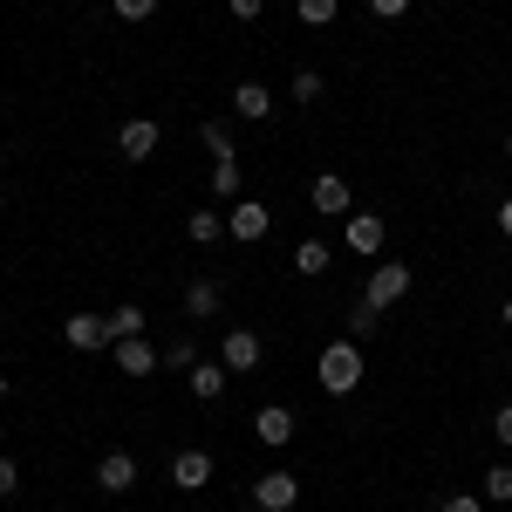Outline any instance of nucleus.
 Returning a JSON list of instances; mask_svg holds the SVG:
<instances>
[{"mask_svg":"<svg viewBox=\"0 0 512 512\" xmlns=\"http://www.w3.org/2000/svg\"><path fill=\"white\" fill-rule=\"evenodd\" d=\"M315 376H321V390H328V396H349L355 383H362V355H355V342H328Z\"/></svg>","mask_w":512,"mask_h":512,"instance_id":"nucleus-1","label":"nucleus"},{"mask_svg":"<svg viewBox=\"0 0 512 512\" xmlns=\"http://www.w3.org/2000/svg\"><path fill=\"white\" fill-rule=\"evenodd\" d=\"M294 499H301V478L294 472H260L253 478V506L260 512H294Z\"/></svg>","mask_w":512,"mask_h":512,"instance_id":"nucleus-2","label":"nucleus"},{"mask_svg":"<svg viewBox=\"0 0 512 512\" xmlns=\"http://www.w3.org/2000/svg\"><path fill=\"white\" fill-rule=\"evenodd\" d=\"M403 294H410V267H403V260H383V267L369 274V301H376V308H396Z\"/></svg>","mask_w":512,"mask_h":512,"instance_id":"nucleus-3","label":"nucleus"},{"mask_svg":"<svg viewBox=\"0 0 512 512\" xmlns=\"http://www.w3.org/2000/svg\"><path fill=\"white\" fill-rule=\"evenodd\" d=\"M62 342L82 349V355H89V349H110V321H103V315H69V321H62Z\"/></svg>","mask_w":512,"mask_h":512,"instance_id":"nucleus-4","label":"nucleus"},{"mask_svg":"<svg viewBox=\"0 0 512 512\" xmlns=\"http://www.w3.org/2000/svg\"><path fill=\"white\" fill-rule=\"evenodd\" d=\"M171 485H178V492H198V485H212V451H178V458H171Z\"/></svg>","mask_w":512,"mask_h":512,"instance_id":"nucleus-5","label":"nucleus"},{"mask_svg":"<svg viewBox=\"0 0 512 512\" xmlns=\"http://www.w3.org/2000/svg\"><path fill=\"white\" fill-rule=\"evenodd\" d=\"M117 151H123L130 164H144L151 151H158V123H151V117H130V123L117 130Z\"/></svg>","mask_w":512,"mask_h":512,"instance_id":"nucleus-6","label":"nucleus"},{"mask_svg":"<svg viewBox=\"0 0 512 512\" xmlns=\"http://www.w3.org/2000/svg\"><path fill=\"white\" fill-rule=\"evenodd\" d=\"M219 362L239 369V376H246V369H260V335H253V328H233V335L219 342Z\"/></svg>","mask_w":512,"mask_h":512,"instance_id":"nucleus-7","label":"nucleus"},{"mask_svg":"<svg viewBox=\"0 0 512 512\" xmlns=\"http://www.w3.org/2000/svg\"><path fill=\"white\" fill-rule=\"evenodd\" d=\"M267 226H274V212H267V205H233V219H226V233H233L239 246L267 239Z\"/></svg>","mask_w":512,"mask_h":512,"instance_id":"nucleus-8","label":"nucleus"},{"mask_svg":"<svg viewBox=\"0 0 512 512\" xmlns=\"http://www.w3.org/2000/svg\"><path fill=\"white\" fill-rule=\"evenodd\" d=\"M315 212H328V219H349V178H335V171H321L315 178Z\"/></svg>","mask_w":512,"mask_h":512,"instance_id":"nucleus-9","label":"nucleus"},{"mask_svg":"<svg viewBox=\"0 0 512 512\" xmlns=\"http://www.w3.org/2000/svg\"><path fill=\"white\" fill-rule=\"evenodd\" d=\"M110 349H117V369H123V376H151V369H158V349H151L144 335H130V342H110Z\"/></svg>","mask_w":512,"mask_h":512,"instance_id":"nucleus-10","label":"nucleus"},{"mask_svg":"<svg viewBox=\"0 0 512 512\" xmlns=\"http://www.w3.org/2000/svg\"><path fill=\"white\" fill-rule=\"evenodd\" d=\"M185 383H192L198 403H219V396H226V362H192V369H185Z\"/></svg>","mask_w":512,"mask_h":512,"instance_id":"nucleus-11","label":"nucleus"},{"mask_svg":"<svg viewBox=\"0 0 512 512\" xmlns=\"http://www.w3.org/2000/svg\"><path fill=\"white\" fill-rule=\"evenodd\" d=\"M253 431H260V444H294V410H287V403H267V410L253 417Z\"/></svg>","mask_w":512,"mask_h":512,"instance_id":"nucleus-12","label":"nucleus"},{"mask_svg":"<svg viewBox=\"0 0 512 512\" xmlns=\"http://www.w3.org/2000/svg\"><path fill=\"white\" fill-rule=\"evenodd\" d=\"M96 485H103V492H130V485H137V458H130V451H110V458L96 465Z\"/></svg>","mask_w":512,"mask_h":512,"instance_id":"nucleus-13","label":"nucleus"},{"mask_svg":"<svg viewBox=\"0 0 512 512\" xmlns=\"http://www.w3.org/2000/svg\"><path fill=\"white\" fill-rule=\"evenodd\" d=\"M233 110H239L246 123L274 117V89H260V82H239V89H233Z\"/></svg>","mask_w":512,"mask_h":512,"instance_id":"nucleus-14","label":"nucleus"},{"mask_svg":"<svg viewBox=\"0 0 512 512\" xmlns=\"http://www.w3.org/2000/svg\"><path fill=\"white\" fill-rule=\"evenodd\" d=\"M328 267H335V253H328L321 239H301V246H294V274L301 280H321Z\"/></svg>","mask_w":512,"mask_h":512,"instance_id":"nucleus-15","label":"nucleus"},{"mask_svg":"<svg viewBox=\"0 0 512 512\" xmlns=\"http://www.w3.org/2000/svg\"><path fill=\"white\" fill-rule=\"evenodd\" d=\"M349 246L355 253H376V246H383V219H376V212H355L349 219Z\"/></svg>","mask_w":512,"mask_h":512,"instance_id":"nucleus-16","label":"nucleus"},{"mask_svg":"<svg viewBox=\"0 0 512 512\" xmlns=\"http://www.w3.org/2000/svg\"><path fill=\"white\" fill-rule=\"evenodd\" d=\"M185 308L192 315H219V280H192L185 287Z\"/></svg>","mask_w":512,"mask_h":512,"instance_id":"nucleus-17","label":"nucleus"},{"mask_svg":"<svg viewBox=\"0 0 512 512\" xmlns=\"http://www.w3.org/2000/svg\"><path fill=\"white\" fill-rule=\"evenodd\" d=\"M185 233H192V246H212V239L226 233V219H219V212H192V219H185Z\"/></svg>","mask_w":512,"mask_h":512,"instance_id":"nucleus-18","label":"nucleus"},{"mask_svg":"<svg viewBox=\"0 0 512 512\" xmlns=\"http://www.w3.org/2000/svg\"><path fill=\"white\" fill-rule=\"evenodd\" d=\"M478 499H492V506H512V465H492L485 472V492Z\"/></svg>","mask_w":512,"mask_h":512,"instance_id":"nucleus-19","label":"nucleus"},{"mask_svg":"<svg viewBox=\"0 0 512 512\" xmlns=\"http://www.w3.org/2000/svg\"><path fill=\"white\" fill-rule=\"evenodd\" d=\"M110 321V342H130V335H144V308H117V315H103Z\"/></svg>","mask_w":512,"mask_h":512,"instance_id":"nucleus-20","label":"nucleus"},{"mask_svg":"<svg viewBox=\"0 0 512 512\" xmlns=\"http://www.w3.org/2000/svg\"><path fill=\"white\" fill-rule=\"evenodd\" d=\"M198 137H205V151H212V158H239V151H233V130H226V123H198Z\"/></svg>","mask_w":512,"mask_h":512,"instance_id":"nucleus-21","label":"nucleus"},{"mask_svg":"<svg viewBox=\"0 0 512 512\" xmlns=\"http://www.w3.org/2000/svg\"><path fill=\"white\" fill-rule=\"evenodd\" d=\"M212 192H219V198L239 192V158H212Z\"/></svg>","mask_w":512,"mask_h":512,"instance_id":"nucleus-22","label":"nucleus"},{"mask_svg":"<svg viewBox=\"0 0 512 512\" xmlns=\"http://www.w3.org/2000/svg\"><path fill=\"white\" fill-rule=\"evenodd\" d=\"M335 7H342V0H294V14H301L308 28H328V21H335Z\"/></svg>","mask_w":512,"mask_h":512,"instance_id":"nucleus-23","label":"nucleus"},{"mask_svg":"<svg viewBox=\"0 0 512 512\" xmlns=\"http://www.w3.org/2000/svg\"><path fill=\"white\" fill-rule=\"evenodd\" d=\"M376 328H383V308H376V301L362 294V308L349 315V335H376Z\"/></svg>","mask_w":512,"mask_h":512,"instance_id":"nucleus-24","label":"nucleus"},{"mask_svg":"<svg viewBox=\"0 0 512 512\" xmlns=\"http://www.w3.org/2000/svg\"><path fill=\"white\" fill-rule=\"evenodd\" d=\"M110 7H117L123 21H151L158 14V0H110Z\"/></svg>","mask_w":512,"mask_h":512,"instance_id":"nucleus-25","label":"nucleus"},{"mask_svg":"<svg viewBox=\"0 0 512 512\" xmlns=\"http://www.w3.org/2000/svg\"><path fill=\"white\" fill-rule=\"evenodd\" d=\"M315 96H321V76H315V69H301V76H294V103H315Z\"/></svg>","mask_w":512,"mask_h":512,"instance_id":"nucleus-26","label":"nucleus"},{"mask_svg":"<svg viewBox=\"0 0 512 512\" xmlns=\"http://www.w3.org/2000/svg\"><path fill=\"white\" fill-rule=\"evenodd\" d=\"M14 492H21V465H14V458H0V499H14Z\"/></svg>","mask_w":512,"mask_h":512,"instance_id":"nucleus-27","label":"nucleus"},{"mask_svg":"<svg viewBox=\"0 0 512 512\" xmlns=\"http://www.w3.org/2000/svg\"><path fill=\"white\" fill-rule=\"evenodd\" d=\"M437 512H485V499H472V492H451Z\"/></svg>","mask_w":512,"mask_h":512,"instance_id":"nucleus-28","label":"nucleus"},{"mask_svg":"<svg viewBox=\"0 0 512 512\" xmlns=\"http://www.w3.org/2000/svg\"><path fill=\"white\" fill-rule=\"evenodd\" d=\"M226 7H233V21H260L267 14V0H226Z\"/></svg>","mask_w":512,"mask_h":512,"instance_id":"nucleus-29","label":"nucleus"},{"mask_svg":"<svg viewBox=\"0 0 512 512\" xmlns=\"http://www.w3.org/2000/svg\"><path fill=\"white\" fill-rule=\"evenodd\" d=\"M492 437H499V444H512V403L499 410V417H492Z\"/></svg>","mask_w":512,"mask_h":512,"instance_id":"nucleus-30","label":"nucleus"},{"mask_svg":"<svg viewBox=\"0 0 512 512\" xmlns=\"http://www.w3.org/2000/svg\"><path fill=\"white\" fill-rule=\"evenodd\" d=\"M369 7H376V14H383V21H396V14H403V7H410V0H369Z\"/></svg>","mask_w":512,"mask_h":512,"instance_id":"nucleus-31","label":"nucleus"},{"mask_svg":"<svg viewBox=\"0 0 512 512\" xmlns=\"http://www.w3.org/2000/svg\"><path fill=\"white\" fill-rule=\"evenodd\" d=\"M499 233L512 239V198H506V205H499Z\"/></svg>","mask_w":512,"mask_h":512,"instance_id":"nucleus-32","label":"nucleus"},{"mask_svg":"<svg viewBox=\"0 0 512 512\" xmlns=\"http://www.w3.org/2000/svg\"><path fill=\"white\" fill-rule=\"evenodd\" d=\"M506 328H512V301H506Z\"/></svg>","mask_w":512,"mask_h":512,"instance_id":"nucleus-33","label":"nucleus"},{"mask_svg":"<svg viewBox=\"0 0 512 512\" xmlns=\"http://www.w3.org/2000/svg\"><path fill=\"white\" fill-rule=\"evenodd\" d=\"M0 396H7V376H0Z\"/></svg>","mask_w":512,"mask_h":512,"instance_id":"nucleus-34","label":"nucleus"},{"mask_svg":"<svg viewBox=\"0 0 512 512\" xmlns=\"http://www.w3.org/2000/svg\"><path fill=\"white\" fill-rule=\"evenodd\" d=\"M506 151H512V137H506Z\"/></svg>","mask_w":512,"mask_h":512,"instance_id":"nucleus-35","label":"nucleus"}]
</instances>
